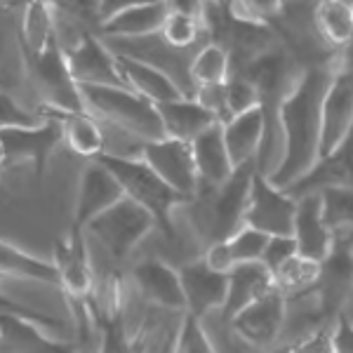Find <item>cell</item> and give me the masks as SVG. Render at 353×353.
I'll use <instances>...</instances> for the list:
<instances>
[{
	"label": "cell",
	"instance_id": "1",
	"mask_svg": "<svg viewBox=\"0 0 353 353\" xmlns=\"http://www.w3.org/2000/svg\"><path fill=\"white\" fill-rule=\"evenodd\" d=\"M330 73H332L330 64L299 68L297 78L281 101L278 109L281 156L266 174L281 189H290L321 158V111Z\"/></svg>",
	"mask_w": 353,
	"mask_h": 353
},
{
	"label": "cell",
	"instance_id": "2",
	"mask_svg": "<svg viewBox=\"0 0 353 353\" xmlns=\"http://www.w3.org/2000/svg\"><path fill=\"white\" fill-rule=\"evenodd\" d=\"M257 165L236 168L229 181L221 186H198V193L184 203L189 224L203 241V250L210 243L226 241L245 224V210L250 201V186Z\"/></svg>",
	"mask_w": 353,
	"mask_h": 353
},
{
	"label": "cell",
	"instance_id": "3",
	"mask_svg": "<svg viewBox=\"0 0 353 353\" xmlns=\"http://www.w3.org/2000/svg\"><path fill=\"white\" fill-rule=\"evenodd\" d=\"M97 161L111 170L118 184L123 186L125 198L144 208L156 221V229H161L168 241H176L174 212L184 208V198L170 189L139 156H121V153L106 151Z\"/></svg>",
	"mask_w": 353,
	"mask_h": 353
},
{
	"label": "cell",
	"instance_id": "4",
	"mask_svg": "<svg viewBox=\"0 0 353 353\" xmlns=\"http://www.w3.org/2000/svg\"><path fill=\"white\" fill-rule=\"evenodd\" d=\"M81 92L94 118L109 123L118 132L134 137L139 144L165 137L156 104L132 90L116 85H81Z\"/></svg>",
	"mask_w": 353,
	"mask_h": 353
},
{
	"label": "cell",
	"instance_id": "5",
	"mask_svg": "<svg viewBox=\"0 0 353 353\" xmlns=\"http://www.w3.org/2000/svg\"><path fill=\"white\" fill-rule=\"evenodd\" d=\"M21 61H24V73L28 78V85L38 94L41 106L61 113L88 111L81 85L76 83L71 68H68V59L59 43V36L45 50H41V52L21 50Z\"/></svg>",
	"mask_w": 353,
	"mask_h": 353
},
{
	"label": "cell",
	"instance_id": "6",
	"mask_svg": "<svg viewBox=\"0 0 353 353\" xmlns=\"http://www.w3.org/2000/svg\"><path fill=\"white\" fill-rule=\"evenodd\" d=\"M153 229H156V221H153L151 214L130 198H123L111 210H106L94 221H90L85 233L116 264H121V261L132 257V252Z\"/></svg>",
	"mask_w": 353,
	"mask_h": 353
},
{
	"label": "cell",
	"instance_id": "7",
	"mask_svg": "<svg viewBox=\"0 0 353 353\" xmlns=\"http://www.w3.org/2000/svg\"><path fill=\"white\" fill-rule=\"evenodd\" d=\"M353 132V43L341 50L323 94L321 156L334 151Z\"/></svg>",
	"mask_w": 353,
	"mask_h": 353
},
{
	"label": "cell",
	"instance_id": "8",
	"mask_svg": "<svg viewBox=\"0 0 353 353\" xmlns=\"http://www.w3.org/2000/svg\"><path fill=\"white\" fill-rule=\"evenodd\" d=\"M41 113V111H38ZM45 121L33 128H12L0 132V149H3V170L28 163L38 181H43L48 163L61 141V125L52 113H41Z\"/></svg>",
	"mask_w": 353,
	"mask_h": 353
},
{
	"label": "cell",
	"instance_id": "9",
	"mask_svg": "<svg viewBox=\"0 0 353 353\" xmlns=\"http://www.w3.org/2000/svg\"><path fill=\"white\" fill-rule=\"evenodd\" d=\"M285 321L288 299L278 290H273V292L252 301L250 306H245L231 321H221V325L250 349L271 351L276 349V344L285 332Z\"/></svg>",
	"mask_w": 353,
	"mask_h": 353
},
{
	"label": "cell",
	"instance_id": "10",
	"mask_svg": "<svg viewBox=\"0 0 353 353\" xmlns=\"http://www.w3.org/2000/svg\"><path fill=\"white\" fill-rule=\"evenodd\" d=\"M137 156L149 165L170 189L179 193L184 201H191L198 193L201 179H198L196 163H193L191 144L163 137V139L141 141L139 149H137Z\"/></svg>",
	"mask_w": 353,
	"mask_h": 353
},
{
	"label": "cell",
	"instance_id": "11",
	"mask_svg": "<svg viewBox=\"0 0 353 353\" xmlns=\"http://www.w3.org/2000/svg\"><path fill=\"white\" fill-rule=\"evenodd\" d=\"M323 318L332 323L353 297V236H334V248L325 261H321L318 285L313 290Z\"/></svg>",
	"mask_w": 353,
	"mask_h": 353
},
{
	"label": "cell",
	"instance_id": "12",
	"mask_svg": "<svg viewBox=\"0 0 353 353\" xmlns=\"http://www.w3.org/2000/svg\"><path fill=\"white\" fill-rule=\"evenodd\" d=\"M294 212H297V198L276 186L269 176L257 170L250 186L245 224L264 231L266 236H292Z\"/></svg>",
	"mask_w": 353,
	"mask_h": 353
},
{
	"label": "cell",
	"instance_id": "13",
	"mask_svg": "<svg viewBox=\"0 0 353 353\" xmlns=\"http://www.w3.org/2000/svg\"><path fill=\"white\" fill-rule=\"evenodd\" d=\"M52 264L59 276V290L68 299L88 304L94 290L92 252H90L88 233L81 229H68L64 238L54 245Z\"/></svg>",
	"mask_w": 353,
	"mask_h": 353
},
{
	"label": "cell",
	"instance_id": "14",
	"mask_svg": "<svg viewBox=\"0 0 353 353\" xmlns=\"http://www.w3.org/2000/svg\"><path fill=\"white\" fill-rule=\"evenodd\" d=\"M64 54L78 85L125 88L123 76L118 71L116 52L101 38H97L90 28H78L71 45H64Z\"/></svg>",
	"mask_w": 353,
	"mask_h": 353
},
{
	"label": "cell",
	"instance_id": "15",
	"mask_svg": "<svg viewBox=\"0 0 353 353\" xmlns=\"http://www.w3.org/2000/svg\"><path fill=\"white\" fill-rule=\"evenodd\" d=\"M181 290H184L186 316L208 321L210 316L221 311L229 288V273L210 269L203 257H193L179 266Z\"/></svg>",
	"mask_w": 353,
	"mask_h": 353
},
{
	"label": "cell",
	"instance_id": "16",
	"mask_svg": "<svg viewBox=\"0 0 353 353\" xmlns=\"http://www.w3.org/2000/svg\"><path fill=\"white\" fill-rule=\"evenodd\" d=\"M130 278H132V285L144 304L170 313H186L179 269H174L165 259L158 257L139 259L132 266Z\"/></svg>",
	"mask_w": 353,
	"mask_h": 353
},
{
	"label": "cell",
	"instance_id": "17",
	"mask_svg": "<svg viewBox=\"0 0 353 353\" xmlns=\"http://www.w3.org/2000/svg\"><path fill=\"white\" fill-rule=\"evenodd\" d=\"M123 198V186L118 184L111 170H106L99 161H88L81 172V181H78L76 210H73L71 226L85 231L90 221H94L99 214H104L116 203H121Z\"/></svg>",
	"mask_w": 353,
	"mask_h": 353
},
{
	"label": "cell",
	"instance_id": "18",
	"mask_svg": "<svg viewBox=\"0 0 353 353\" xmlns=\"http://www.w3.org/2000/svg\"><path fill=\"white\" fill-rule=\"evenodd\" d=\"M292 238L297 245V254L316 264L327 259L334 248V233L323 219L321 193H306L297 198V212L292 221Z\"/></svg>",
	"mask_w": 353,
	"mask_h": 353
},
{
	"label": "cell",
	"instance_id": "19",
	"mask_svg": "<svg viewBox=\"0 0 353 353\" xmlns=\"http://www.w3.org/2000/svg\"><path fill=\"white\" fill-rule=\"evenodd\" d=\"M325 189H353V132L334 151L318 158L309 172L285 191L299 198Z\"/></svg>",
	"mask_w": 353,
	"mask_h": 353
},
{
	"label": "cell",
	"instance_id": "20",
	"mask_svg": "<svg viewBox=\"0 0 353 353\" xmlns=\"http://www.w3.org/2000/svg\"><path fill=\"white\" fill-rule=\"evenodd\" d=\"M38 321L0 313V353H88L71 341L50 337Z\"/></svg>",
	"mask_w": 353,
	"mask_h": 353
},
{
	"label": "cell",
	"instance_id": "21",
	"mask_svg": "<svg viewBox=\"0 0 353 353\" xmlns=\"http://www.w3.org/2000/svg\"><path fill=\"white\" fill-rule=\"evenodd\" d=\"M116 61H118V71H121V76H123L125 88L141 94L144 99H149L151 104L161 106V104H168V101L179 99V97H186L168 73L161 71L158 66L149 64V61L137 59V57H130L123 52H116Z\"/></svg>",
	"mask_w": 353,
	"mask_h": 353
},
{
	"label": "cell",
	"instance_id": "22",
	"mask_svg": "<svg viewBox=\"0 0 353 353\" xmlns=\"http://www.w3.org/2000/svg\"><path fill=\"white\" fill-rule=\"evenodd\" d=\"M221 130H224L226 149H229V156L236 168L257 165L266 139V116L261 106L229 118L226 123H221Z\"/></svg>",
	"mask_w": 353,
	"mask_h": 353
},
{
	"label": "cell",
	"instance_id": "23",
	"mask_svg": "<svg viewBox=\"0 0 353 353\" xmlns=\"http://www.w3.org/2000/svg\"><path fill=\"white\" fill-rule=\"evenodd\" d=\"M191 151L201 186H221L236 172V165H233L229 149H226L221 123L212 125L203 134H198L191 141Z\"/></svg>",
	"mask_w": 353,
	"mask_h": 353
},
{
	"label": "cell",
	"instance_id": "24",
	"mask_svg": "<svg viewBox=\"0 0 353 353\" xmlns=\"http://www.w3.org/2000/svg\"><path fill=\"white\" fill-rule=\"evenodd\" d=\"M156 109L158 116H161L165 137L186 141V144H191L198 134H203L208 128L219 123L214 111H210L208 106L201 104L196 97H179L174 101L156 106Z\"/></svg>",
	"mask_w": 353,
	"mask_h": 353
},
{
	"label": "cell",
	"instance_id": "25",
	"mask_svg": "<svg viewBox=\"0 0 353 353\" xmlns=\"http://www.w3.org/2000/svg\"><path fill=\"white\" fill-rule=\"evenodd\" d=\"M273 276L261 261H252V264H238L236 269L229 273V288H226V301L221 306L219 316L221 321H231L236 313H241L245 306L257 301L264 294L273 292Z\"/></svg>",
	"mask_w": 353,
	"mask_h": 353
},
{
	"label": "cell",
	"instance_id": "26",
	"mask_svg": "<svg viewBox=\"0 0 353 353\" xmlns=\"http://www.w3.org/2000/svg\"><path fill=\"white\" fill-rule=\"evenodd\" d=\"M168 14L170 12L165 0H156V3L123 10L111 19L101 21L99 28L109 41H141V38L158 36Z\"/></svg>",
	"mask_w": 353,
	"mask_h": 353
},
{
	"label": "cell",
	"instance_id": "27",
	"mask_svg": "<svg viewBox=\"0 0 353 353\" xmlns=\"http://www.w3.org/2000/svg\"><path fill=\"white\" fill-rule=\"evenodd\" d=\"M38 111L57 116V121L61 125V141L81 158L97 161L101 153H106V134L101 130L99 121L90 111L61 113V111L45 109V106H38Z\"/></svg>",
	"mask_w": 353,
	"mask_h": 353
},
{
	"label": "cell",
	"instance_id": "28",
	"mask_svg": "<svg viewBox=\"0 0 353 353\" xmlns=\"http://www.w3.org/2000/svg\"><path fill=\"white\" fill-rule=\"evenodd\" d=\"M313 24L330 50H346L353 43L351 0H321L313 3Z\"/></svg>",
	"mask_w": 353,
	"mask_h": 353
},
{
	"label": "cell",
	"instance_id": "29",
	"mask_svg": "<svg viewBox=\"0 0 353 353\" xmlns=\"http://www.w3.org/2000/svg\"><path fill=\"white\" fill-rule=\"evenodd\" d=\"M0 278H17V281H33L59 288V276L52 261H45L8 241H0Z\"/></svg>",
	"mask_w": 353,
	"mask_h": 353
},
{
	"label": "cell",
	"instance_id": "30",
	"mask_svg": "<svg viewBox=\"0 0 353 353\" xmlns=\"http://www.w3.org/2000/svg\"><path fill=\"white\" fill-rule=\"evenodd\" d=\"M14 5H24L21 14V33H19V48L41 52L57 38V17L48 0H17Z\"/></svg>",
	"mask_w": 353,
	"mask_h": 353
},
{
	"label": "cell",
	"instance_id": "31",
	"mask_svg": "<svg viewBox=\"0 0 353 353\" xmlns=\"http://www.w3.org/2000/svg\"><path fill=\"white\" fill-rule=\"evenodd\" d=\"M189 76H191L193 90L224 85L231 76V54L226 52L221 45L212 41L198 45L191 59Z\"/></svg>",
	"mask_w": 353,
	"mask_h": 353
},
{
	"label": "cell",
	"instance_id": "32",
	"mask_svg": "<svg viewBox=\"0 0 353 353\" xmlns=\"http://www.w3.org/2000/svg\"><path fill=\"white\" fill-rule=\"evenodd\" d=\"M318 273H321V264L297 254V257H292L278 271L271 273L273 288H276L288 301L309 297L318 285Z\"/></svg>",
	"mask_w": 353,
	"mask_h": 353
},
{
	"label": "cell",
	"instance_id": "33",
	"mask_svg": "<svg viewBox=\"0 0 353 353\" xmlns=\"http://www.w3.org/2000/svg\"><path fill=\"white\" fill-rule=\"evenodd\" d=\"M323 219L334 236H353V189L321 191Z\"/></svg>",
	"mask_w": 353,
	"mask_h": 353
},
{
	"label": "cell",
	"instance_id": "34",
	"mask_svg": "<svg viewBox=\"0 0 353 353\" xmlns=\"http://www.w3.org/2000/svg\"><path fill=\"white\" fill-rule=\"evenodd\" d=\"M259 106V90L245 73H231L224 83V123L233 116L257 109Z\"/></svg>",
	"mask_w": 353,
	"mask_h": 353
},
{
	"label": "cell",
	"instance_id": "35",
	"mask_svg": "<svg viewBox=\"0 0 353 353\" xmlns=\"http://www.w3.org/2000/svg\"><path fill=\"white\" fill-rule=\"evenodd\" d=\"M269 238L271 236H266L264 231L243 224L231 238H226V248H229L236 266L252 264V261H261V257H264V250H266V245H269Z\"/></svg>",
	"mask_w": 353,
	"mask_h": 353
},
{
	"label": "cell",
	"instance_id": "36",
	"mask_svg": "<svg viewBox=\"0 0 353 353\" xmlns=\"http://www.w3.org/2000/svg\"><path fill=\"white\" fill-rule=\"evenodd\" d=\"M201 33H205L203 19L170 12L158 36L174 50H193L198 43V38H201Z\"/></svg>",
	"mask_w": 353,
	"mask_h": 353
},
{
	"label": "cell",
	"instance_id": "37",
	"mask_svg": "<svg viewBox=\"0 0 353 353\" xmlns=\"http://www.w3.org/2000/svg\"><path fill=\"white\" fill-rule=\"evenodd\" d=\"M288 8V0H233L231 14L257 26H276Z\"/></svg>",
	"mask_w": 353,
	"mask_h": 353
},
{
	"label": "cell",
	"instance_id": "38",
	"mask_svg": "<svg viewBox=\"0 0 353 353\" xmlns=\"http://www.w3.org/2000/svg\"><path fill=\"white\" fill-rule=\"evenodd\" d=\"M172 353H219V351L214 346L212 337H210L205 323L184 313L181 325L176 330Z\"/></svg>",
	"mask_w": 353,
	"mask_h": 353
},
{
	"label": "cell",
	"instance_id": "39",
	"mask_svg": "<svg viewBox=\"0 0 353 353\" xmlns=\"http://www.w3.org/2000/svg\"><path fill=\"white\" fill-rule=\"evenodd\" d=\"M43 121L45 118L38 111L24 109L12 94L0 90V132L12 128H33V125H41Z\"/></svg>",
	"mask_w": 353,
	"mask_h": 353
},
{
	"label": "cell",
	"instance_id": "40",
	"mask_svg": "<svg viewBox=\"0 0 353 353\" xmlns=\"http://www.w3.org/2000/svg\"><path fill=\"white\" fill-rule=\"evenodd\" d=\"M59 17L76 21L78 26L99 24V0H48Z\"/></svg>",
	"mask_w": 353,
	"mask_h": 353
},
{
	"label": "cell",
	"instance_id": "41",
	"mask_svg": "<svg viewBox=\"0 0 353 353\" xmlns=\"http://www.w3.org/2000/svg\"><path fill=\"white\" fill-rule=\"evenodd\" d=\"M285 353H334L332 346V323L313 330L306 337L288 341Z\"/></svg>",
	"mask_w": 353,
	"mask_h": 353
},
{
	"label": "cell",
	"instance_id": "42",
	"mask_svg": "<svg viewBox=\"0 0 353 353\" xmlns=\"http://www.w3.org/2000/svg\"><path fill=\"white\" fill-rule=\"evenodd\" d=\"M292 257H297L294 238L292 236H271L269 245H266V250H264V257H261V264L273 273V271L281 269L283 264H288Z\"/></svg>",
	"mask_w": 353,
	"mask_h": 353
},
{
	"label": "cell",
	"instance_id": "43",
	"mask_svg": "<svg viewBox=\"0 0 353 353\" xmlns=\"http://www.w3.org/2000/svg\"><path fill=\"white\" fill-rule=\"evenodd\" d=\"M332 346L334 353H353V318L339 313L332 321Z\"/></svg>",
	"mask_w": 353,
	"mask_h": 353
},
{
	"label": "cell",
	"instance_id": "44",
	"mask_svg": "<svg viewBox=\"0 0 353 353\" xmlns=\"http://www.w3.org/2000/svg\"><path fill=\"white\" fill-rule=\"evenodd\" d=\"M165 5H168V12L203 19V12H205V5H208V0H165Z\"/></svg>",
	"mask_w": 353,
	"mask_h": 353
},
{
	"label": "cell",
	"instance_id": "45",
	"mask_svg": "<svg viewBox=\"0 0 353 353\" xmlns=\"http://www.w3.org/2000/svg\"><path fill=\"white\" fill-rule=\"evenodd\" d=\"M156 3V0H99V24L106 19H111L113 14L123 12L128 8H137V5Z\"/></svg>",
	"mask_w": 353,
	"mask_h": 353
},
{
	"label": "cell",
	"instance_id": "46",
	"mask_svg": "<svg viewBox=\"0 0 353 353\" xmlns=\"http://www.w3.org/2000/svg\"><path fill=\"white\" fill-rule=\"evenodd\" d=\"M214 3L221 5V8H231V3H233V0H214Z\"/></svg>",
	"mask_w": 353,
	"mask_h": 353
},
{
	"label": "cell",
	"instance_id": "47",
	"mask_svg": "<svg viewBox=\"0 0 353 353\" xmlns=\"http://www.w3.org/2000/svg\"><path fill=\"white\" fill-rule=\"evenodd\" d=\"M266 353H285V344L276 346V349H271V351H266Z\"/></svg>",
	"mask_w": 353,
	"mask_h": 353
},
{
	"label": "cell",
	"instance_id": "48",
	"mask_svg": "<svg viewBox=\"0 0 353 353\" xmlns=\"http://www.w3.org/2000/svg\"><path fill=\"white\" fill-rule=\"evenodd\" d=\"M0 170H3V149H0ZM0 193H3V184H0Z\"/></svg>",
	"mask_w": 353,
	"mask_h": 353
},
{
	"label": "cell",
	"instance_id": "49",
	"mask_svg": "<svg viewBox=\"0 0 353 353\" xmlns=\"http://www.w3.org/2000/svg\"><path fill=\"white\" fill-rule=\"evenodd\" d=\"M3 50H5V45H3V38H0V59H3Z\"/></svg>",
	"mask_w": 353,
	"mask_h": 353
},
{
	"label": "cell",
	"instance_id": "50",
	"mask_svg": "<svg viewBox=\"0 0 353 353\" xmlns=\"http://www.w3.org/2000/svg\"><path fill=\"white\" fill-rule=\"evenodd\" d=\"M309 3H321V0H309Z\"/></svg>",
	"mask_w": 353,
	"mask_h": 353
},
{
	"label": "cell",
	"instance_id": "51",
	"mask_svg": "<svg viewBox=\"0 0 353 353\" xmlns=\"http://www.w3.org/2000/svg\"><path fill=\"white\" fill-rule=\"evenodd\" d=\"M351 10H353V0H351Z\"/></svg>",
	"mask_w": 353,
	"mask_h": 353
},
{
	"label": "cell",
	"instance_id": "52",
	"mask_svg": "<svg viewBox=\"0 0 353 353\" xmlns=\"http://www.w3.org/2000/svg\"><path fill=\"white\" fill-rule=\"evenodd\" d=\"M351 318H353V316H351Z\"/></svg>",
	"mask_w": 353,
	"mask_h": 353
}]
</instances>
